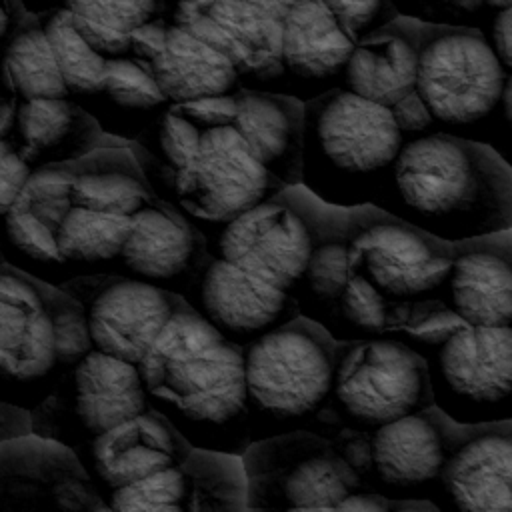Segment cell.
Instances as JSON below:
<instances>
[{
	"instance_id": "47",
	"label": "cell",
	"mask_w": 512,
	"mask_h": 512,
	"mask_svg": "<svg viewBox=\"0 0 512 512\" xmlns=\"http://www.w3.org/2000/svg\"><path fill=\"white\" fill-rule=\"evenodd\" d=\"M480 2L490 8H496V10H504V8L512 6V0H480Z\"/></svg>"
},
{
	"instance_id": "9",
	"label": "cell",
	"mask_w": 512,
	"mask_h": 512,
	"mask_svg": "<svg viewBox=\"0 0 512 512\" xmlns=\"http://www.w3.org/2000/svg\"><path fill=\"white\" fill-rule=\"evenodd\" d=\"M504 82V66L480 32L424 24L416 92L432 118L476 122L500 102Z\"/></svg>"
},
{
	"instance_id": "3",
	"label": "cell",
	"mask_w": 512,
	"mask_h": 512,
	"mask_svg": "<svg viewBox=\"0 0 512 512\" xmlns=\"http://www.w3.org/2000/svg\"><path fill=\"white\" fill-rule=\"evenodd\" d=\"M90 348L80 304L0 262V400L32 410Z\"/></svg>"
},
{
	"instance_id": "43",
	"label": "cell",
	"mask_w": 512,
	"mask_h": 512,
	"mask_svg": "<svg viewBox=\"0 0 512 512\" xmlns=\"http://www.w3.org/2000/svg\"><path fill=\"white\" fill-rule=\"evenodd\" d=\"M336 510H368V512H384L390 510V498L372 494V492H358L352 490L346 498L340 500Z\"/></svg>"
},
{
	"instance_id": "48",
	"label": "cell",
	"mask_w": 512,
	"mask_h": 512,
	"mask_svg": "<svg viewBox=\"0 0 512 512\" xmlns=\"http://www.w3.org/2000/svg\"><path fill=\"white\" fill-rule=\"evenodd\" d=\"M2 260H4V258H2V254H0V262H2Z\"/></svg>"
},
{
	"instance_id": "12",
	"label": "cell",
	"mask_w": 512,
	"mask_h": 512,
	"mask_svg": "<svg viewBox=\"0 0 512 512\" xmlns=\"http://www.w3.org/2000/svg\"><path fill=\"white\" fill-rule=\"evenodd\" d=\"M332 388L340 406L368 426L432 406L424 358L394 340L340 344Z\"/></svg>"
},
{
	"instance_id": "18",
	"label": "cell",
	"mask_w": 512,
	"mask_h": 512,
	"mask_svg": "<svg viewBox=\"0 0 512 512\" xmlns=\"http://www.w3.org/2000/svg\"><path fill=\"white\" fill-rule=\"evenodd\" d=\"M176 24L220 50L238 74L272 78L284 68L282 20L240 0H182Z\"/></svg>"
},
{
	"instance_id": "17",
	"label": "cell",
	"mask_w": 512,
	"mask_h": 512,
	"mask_svg": "<svg viewBox=\"0 0 512 512\" xmlns=\"http://www.w3.org/2000/svg\"><path fill=\"white\" fill-rule=\"evenodd\" d=\"M192 448L166 416L150 408L90 438L74 452L106 502L112 492L180 464Z\"/></svg>"
},
{
	"instance_id": "36",
	"label": "cell",
	"mask_w": 512,
	"mask_h": 512,
	"mask_svg": "<svg viewBox=\"0 0 512 512\" xmlns=\"http://www.w3.org/2000/svg\"><path fill=\"white\" fill-rule=\"evenodd\" d=\"M34 170L14 130V98L0 96V218Z\"/></svg>"
},
{
	"instance_id": "25",
	"label": "cell",
	"mask_w": 512,
	"mask_h": 512,
	"mask_svg": "<svg viewBox=\"0 0 512 512\" xmlns=\"http://www.w3.org/2000/svg\"><path fill=\"white\" fill-rule=\"evenodd\" d=\"M14 130L34 168L72 162L100 146L130 144L110 136L72 98H14Z\"/></svg>"
},
{
	"instance_id": "27",
	"label": "cell",
	"mask_w": 512,
	"mask_h": 512,
	"mask_svg": "<svg viewBox=\"0 0 512 512\" xmlns=\"http://www.w3.org/2000/svg\"><path fill=\"white\" fill-rule=\"evenodd\" d=\"M446 384L474 402H496L512 392V326L466 324L438 354Z\"/></svg>"
},
{
	"instance_id": "2",
	"label": "cell",
	"mask_w": 512,
	"mask_h": 512,
	"mask_svg": "<svg viewBox=\"0 0 512 512\" xmlns=\"http://www.w3.org/2000/svg\"><path fill=\"white\" fill-rule=\"evenodd\" d=\"M394 182L416 214L468 236L512 228V168L482 142L448 134L412 140L394 160Z\"/></svg>"
},
{
	"instance_id": "20",
	"label": "cell",
	"mask_w": 512,
	"mask_h": 512,
	"mask_svg": "<svg viewBox=\"0 0 512 512\" xmlns=\"http://www.w3.org/2000/svg\"><path fill=\"white\" fill-rule=\"evenodd\" d=\"M184 214L154 194L138 212L136 228L122 250L116 274L174 290V282L200 272L206 242Z\"/></svg>"
},
{
	"instance_id": "37",
	"label": "cell",
	"mask_w": 512,
	"mask_h": 512,
	"mask_svg": "<svg viewBox=\"0 0 512 512\" xmlns=\"http://www.w3.org/2000/svg\"><path fill=\"white\" fill-rule=\"evenodd\" d=\"M466 322L440 302H402L396 300L390 318V330H404L424 342L442 344Z\"/></svg>"
},
{
	"instance_id": "32",
	"label": "cell",
	"mask_w": 512,
	"mask_h": 512,
	"mask_svg": "<svg viewBox=\"0 0 512 512\" xmlns=\"http://www.w3.org/2000/svg\"><path fill=\"white\" fill-rule=\"evenodd\" d=\"M78 34L106 58L130 54L132 32L150 22L158 0H66Z\"/></svg>"
},
{
	"instance_id": "14",
	"label": "cell",
	"mask_w": 512,
	"mask_h": 512,
	"mask_svg": "<svg viewBox=\"0 0 512 512\" xmlns=\"http://www.w3.org/2000/svg\"><path fill=\"white\" fill-rule=\"evenodd\" d=\"M304 138L328 164L358 174L390 166L404 146L392 110L346 88L304 106Z\"/></svg>"
},
{
	"instance_id": "16",
	"label": "cell",
	"mask_w": 512,
	"mask_h": 512,
	"mask_svg": "<svg viewBox=\"0 0 512 512\" xmlns=\"http://www.w3.org/2000/svg\"><path fill=\"white\" fill-rule=\"evenodd\" d=\"M218 250L222 258L286 290L304 278L312 232L304 216L274 194L226 222Z\"/></svg>"
},
{
	"instance_id": "22",
	"label": "cell",
	"mask_w": 512,
	"mask_h": 512,
	"mask_svg": "<svg viewBox=\"0 0 512 512\" xmlns=\"http://www.w3.org/2000/svg\"><path fill=\"white\" fill-rule=\"evenodd\" d=\"M196 308L224 334H252L298 316L296 302L284 288L216 256L198 274Z\"/></svg>"
},
{
	"instance_id": "29",
	"label": "cell",
	"mask_w": 512,
	"mask_h": 512,
	"mask_svg": "<svg viewBox=\"0 0 512 512\" xmlns=\"http://www.w3.org/2000/svg\"><path fill=\"white\" fill-rule=\"evenodd\" d=\"M276 196L294 206L310 226L312 252L304 272L308 288L322 300H338L348 280L350 208L326 204L302 184L284 186Z\"/></svg>"
},
{
	"instance_id": "19",
	"label": "cell",
	"mask_w": 512,
	"mask_h": 512,
	"mask_svg": "<svg viewBox=\"0 0 512 512\" xmlns=\"http://www.w3.org/2000/svg\"><path fill=\"white\" fill-rule=\"evenodd\" d=\"M438 476L462 510L512 512V420L458 424Z\"/></svg>"
},
{
	"instance_id": "7",
	"label": "cell",
	"mask_w": 512,
	"mask_h": 512,
	"mask_svg": "<svg viewBox=\"0 0 512 512\" xmlns=\"http://www.w3.org/2000/svg\"><path fill=\"white\" fill-rule=\"evenodd\" d=\"M338 346L304 316L278 324L244 350L248 398L280 418L314 410L334 386Z\"/></svg>"
},
{
	"instance_id": "24",
	"label": "cell",
	"mask_w": 512,
	"mask_h": 512,
	"mask_svg": "<svg viewBox=\"0 0 512 512\" xmlns=\"http://www.w3.org/2000/svg\"><path fill=\"white\" fill-rule=\"evenodd\" d=\"M424 24L394 16L356 40L344 66L346 90L382 106H392L416 88Z\"/></svg>"
},
{
	"instance_id": "31",
	"label": "cell",
	"mask_w": 512,
	"mask_h": 512,
	"mask_svg": "<svg viewBox=\"0 0 512 512\" xmlns=\"http://www.w3.org/2000/svg\"><path fill=\"white\" fill-rule=\"evenodd\" d=\"M0 80L12 98H70L42 24L22 22L2 52Z\"/></svg>"
},
{
	"instance_id": "34",
	"label": "cell",
	"mask_w": 512,
	"mask_h": 512,
	"mask_svg": "<svg viewBox=\"0 0 512 512\" xmlns=\"http://www.w3.org/2000/svg\"><path fill=\"white\" fill-rule=\"evenodd\" d=\"M50 42L54 60L74 102L80 98L100 96L106 76L108 58L96 52L74 28L68 8L52 12L42 24Z\"/></svg>"
},
{
	"instance_id": "40",
	"label": "cell",
	"mask_w": 512,
	"mask_h": 512,
	"mask_svg": "<svg viewBox=\"0 0 512 512\" xmlns=\"http://www.w3.org/2000/svg\"><path fill=\"white\" fill-rule=\"evenodd\" d=\"M390 110H392V116L402 132L424 130L432 122V114H430L428 106L424 104V100L420 98V94L416 92V88L410 94H406L404 98H400L396 104H392Z\"/></svg>"
},
{
	"instance_id": "13",
	"label": "cell",
	"mask_w": 512,
	"mask_h": 512,
	"mask_svg": "<svg viewBox=\"0 0 512 512\" xmlns=\"http://www.w3.org/2000/svg\"><path fill=\"white\" fill-rule=\"evenodd\" d=\"M0 510L102 512L108 506L70 446L26 434L0 442Z\"/></svg>"
},
{
	"instance_id": "21",
	"label": "cell",
	"mask_w": 512,
	"mask_h": 512,
	"mask_svg": "<svg viewBox=\"0 0 512 512\" xmlns=\"http://www.w3.org/2000/svg\"><path fill=\"white\" fill-rule=\"evenodd\" d=\"M454 312L472 326H512V228L452 242Z\"/></svg>"
},
{
	"instance_id": "33",
	"label": "cell",
	"mask_w": 512,
	"mask_h": 512,
	"mask_svg": "<svg viewBox=\"0 0 512 512\" xmlns=\"http://www.w3.org/2000/svg\"><path fill=\"white\" fill-rule=\"evenodd\" d=\"M190 478L188 510H246L242 458L194 446L184 460Z\"/></svg>"
},
{
	"instance_id": "26",
	"label": "cell",
	"mask_w": 512,
	"mask_h": 512,
	"mask_svg": "<svg viewBox=\"0 0 512 512\" xmlns=\"http://www.w3.org/2000/svg\"><path fill=\"white\" fill-rule=\"evenodd\" d=\"M234 128L264 168L286 186L300 184L304 156V106L290 96L234 92Z\"/></svg>"
},
{
	"instance_id": "42",
	"label": "cell",
	"mask_w": 512,
	"mask_h": 512,
	"mask_svg": "<svg viewBox=\"0 0 512 512\" xmlns=\"http://www.w3.org/2000/svg\"><path fill=\"white\" fill-rule=\"evenodd\" d=\"M492 48L500 58L502 66L512 70V6L500 10L492 26Z\"/></svg>"
},
{
	"instance_id": "44",
	"label": "cell",
	"mask_w": 512,
	"mask_h": 512,
	"mask_svg": "<svg viewBox=\"0 0 512 512\" xmlns=\"http://www.w3.org/2000/svg\"><path fill=\"white\" fill-rule=\"evenodd\" d=\"M240 2L252 6V8H256L260 12H266V14L274 16V18L284 20V16H286V12H288V8L292 6L294 0H240Z\"/></svg>"
},
{
	"instance_id": "30",
	"label": "cell",
	"mask_w": 512,
	"mask_h": 512,
	"mask_svg": "<svg viewBox=\"0 0 512 512\" xmlns=\"http://www.w3.org/2000/svg\"><path fill=\"white\" fill-rule=\"evenodd\" d=\"M356 38L314 0H294L282 20V62L304 78L344 70Z\"/></svg>"
},
{
	"instance_id": "1",
	"label": "cell",
	"mask_w": 512,
	"mask_h": 512,
	"mask_svg": "<svg viewBox=\"0 0 512 512\" xmlns=\"http://www.w3.org/2000/svg\"><path fill=\"white\" fill-rule=\"evenodd\" d=\"M138 372L150 406L174 428L224 426L248 402L244 350L190 302L160 330Z\"/></svg>"
},
{
	"instance_id": "39",
	"label": "cell",
	"mask_w": 512,
	"mask_h": 512,
	"mask_svg": "<svg viewBox=\"0 0 512 512\" xmlns=\"http://www.w3.org/2000/svg\"><path fill=\"white\" fill-rule=\"evenodd\" d=\"M332 12L340 24L360 40L364 34L390 22L396 14L388 0H314Z\"/></svg>"
},
{
	"instance_id": "35",
	"label": "cell",
	"mask_w": 512,
	"mask_h": 512,
	"mask_svg": "<svg viewBox=\"0 0 512 512\" xmlns=\"http://www.w3.org/2000/svg\"><path fill=\"white\" fill-rule=\"evenodd\" d=\"M100 96L122 112H154L170 104L152 72L134 56L108 58Z\"/></svg>"
},
{
	"instance_id": "5",
	"label": "cell",
	"mask_w": 512,
	"mask_h": 512,
	"mask_svg": "<svg viewBox=\"0 0 512 512\" xmlns=\"http://www.w3.org/2000/svg\"><path fill=\"white\" fill-rule=\"evenodd\" d=\"M150 408L138 366L90 346L30 410V424L32 434L76 450Z\"/></svg>"
},
{
	"instance_id": "38",
	"label": "cell",
	"mask_w": 512,
	"mask_h": 512,
	"mask_svg": "<svg viewBox=\"0 0 512 512\" xmlns=\"http://www.w3.org/2000/svg\"><path fill=\"white\" fill-rule=\"evenodd\" d=\"M338 300L342 304L344 316L358 328L372 332H382L390 328L394 300L380 294L358 274L348 272L346 286Z\"/></svg>"
},
{
	"instance_id": "6",
	"label": "cell",
	"mask_w": 512,
	"mask_h": 512,
	"mask_svg": "<svg viewBox=\"0 0 512 512\" xmlns=\"http://www.w3.org/2000/svg\"><path fill=\"white\" fill-rule=\"evenodd\" d=\"M240 458L250 510H336L358 488L352 468L312 432L254 442Z\"/></svg>"
},
{
	"instance_id": "46",
	"label": "cell",
	"mask_w": 512,
	"mask_h": 512,
	"mask_svg": "<svg viewBox=\"0 0 512 512\" xmlns=\"http://www.w3.org/2000/svg\"><path fill=\"white\" fill-rule=\"evenodd\" d=\"M502 104H504V114L508 118V122L512 124V76L504 82V90H502Z\"/></svg>"
},
{
	"instance_id": "8",
	"label": "cell",
	"mask_w": 512,
	"mask_h": 512,
	"mask_svg": "<svg viewBox=\"0 0 512 512\" xmlns=\"http://www.w3.org/2000/svg\"><path fill=\"white\" fill-rule=\"evenodd\" d=\"M450 264L452 242L382 208H350L348 272L386 298L404 300L434 290L448 278Z\"/></svg>"
},
{
	"instance_id": "15",
	"label": "cell",
	"mask_w": 512,
	"mask_h": 512,
	"mask_svg": "<svg viewBox=\"0 0 512 512\" xmlns=\"http://www.w3.org/2000/svg\"><path fill=\"white\" fill-rule=\"evenodd\" d=\"M74 160L36 168L0 218L4 262L54 286L70 280L58 252V228L68 208Z\"/></svg>"
},
{
	"instance_id": "41",
	"label": "cell",
	"mask_w": 512,
	"mask_h": 512,
	"mask_svg": "<svg viewBox=\"0 0 512 512\" xmlns=\"http://www.w3.org/2000/svg\"><path fill=\"white\" fill-rule=\"evenodd\" d=\"M32 434L30 410L18 404L0 400V442Z\"/></svg>"
},
{
	"instance_id": "11",
	"label": "cell",
	"mask_w": 512,
	"mask_h": 512,
	"mask_svg": "<svg viewBox=\"0 0 512 512\" xmlns=\"http://www.w3.org/2000/svg\"><path fill=\"white\" fill-rule=\"evenodd\" d=\"M60 288L80 304L90 346L136 366L188 302L174 290L120 274H82Z\"/></svg>"
},
{
	"instance_id": "4",
	"label": "cell",
	"mask_w": 512,
	"mask_h": 512,
	"mask_svg": "<svg viewBox=\"0 0 512 512\" xmlns=\"http://www.w3.org/2000/svg\"><path fill=\"white\" fill-rule=\"evenodd\" d=\"M154 194L130 144L100 146L74 160L68 208L56 236L70 278L116 274L138 212Z\"/></svg>"
},
{
	"instance_id": "28",
	"label": "cell",
	"mask_w": 512,
	"mask_h": 512,
	"mask_svg": "<svg viewBox=\"0 0 512 512\" xmlns=\"http://www.w3.org/2000/svg\"><path fill=\"white\" fill-rule=\"evenodd\" d=\"M142 64L170 104L232 94L240 76L220 50L176 22L164 28L158 48Z\"/></svg>"
},
{
	"instance_id": "10",
	"label": "cell",
	"mask_w": 512,
	"mask_h": 512,
	"mask_svg": "<svg viewBox=\"0 0 512 512\" xmlns=\"http://www.w3.org/2000/svg\"><path fill=\"white\" fill-rule=\"evenodd\" d=\"M284 186L232 122H216L202 130L194 152L174 174L172 204L194 218L226 224Z\"/></svg>"
},
{
	"instance_id": "45",
	"label": "cell",
	"mask_w": 512,
	"mask_h": 512,
	"mask_svg": "<svg viewBox=\"0 0 512 512\" xmlns=\"http://www.w3.org/2000/svg\"><path fill=\"white\" fill-rule=\"evenodd\" d=\"M10 28H12V16H10V10H8L6 2H4V0H0V42L8 36Z\"/></svg>"
},
{
	"instance_id": "23",
	"label": "cell",
	"mask_w": 512,
	"mask_h": 512,
	"mask_svg": "<svg viewBox=\"0 0 512 512\" xmlns=\"http://www.w3.org/2000/svg\"><path fill=\"white\" fill-rule=\"evenodd\" d=\"M458 422L434 404L376 428L370 460L378 476L392 486H418L440 474Z\"/></svg>"
}]
</instances>
